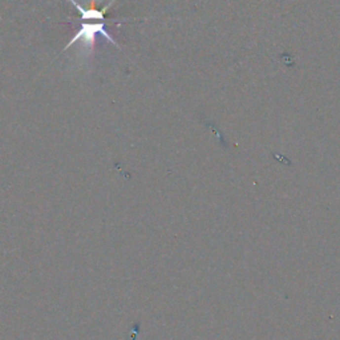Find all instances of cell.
Wrapping results in <instances>:
<instances>
[{"label": "cell", "mask_w": 340, "mask_h": 340, "mask_svg": "<svg viewBox=\"0 0 340 340\" xmlns=\"http://www.w3.org/2000/svg\"><path fill=\"white\" fill-rule=\"evenodd\" d=\"M97 35H101L104 39L108 40L109 43H112L114 47H117L118 49H121L118 43L116 40L113 39L112 35L109 34L108 30H107V23L105 22H95V20H88V22H82L78 27V30L76 31V34L74 35V38L69 40V43L65 45L64 52L68 51L69 48L75 45V44L80 43L81 47H85L86 49H93V45H95L96 38Z\"/></svg>", "instance_id": "cell-1"}]
</instances>
